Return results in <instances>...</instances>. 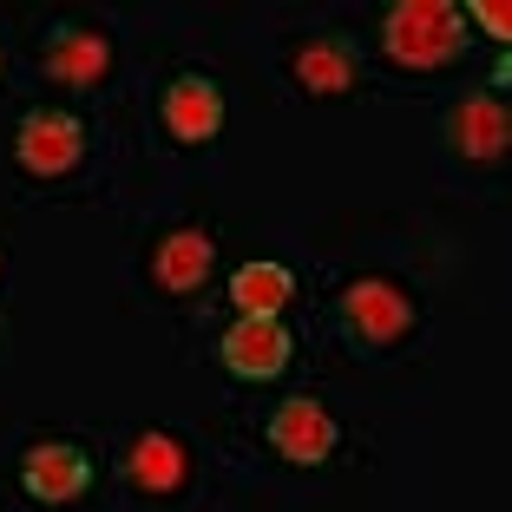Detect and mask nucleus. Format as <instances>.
Listing matches in <instances>:
<instances>
[{"mask_svg": "<svg viewBox=\"0 0 512 512\" xmlns=\"http://www.w3.org/2000/svg\"><path fill=\"white\" fill-rule=\"evenodd\" d=\"M217 263V243L204 237V230H171L165 243H158V256H151V276H158V289H171V296H191L204 276H211Z\"/></svg>", "mask_w": 512, "mask_h": 512, "instance_id": "obj_8", "label": "nucleus"}, {"mask_svg": "<svg viewBox=\"0 0 512 512\" xmlns=\"http://www.w3.org/2000/svg\"><path fill=\"white\" fill-rule=\"evenodd\" d=\"M289 355H296V342L276 316H237L224 329V368L237 381H276L289 368Z\"/></svg>", "mask_w": 512, "mask_h": 512, "instance_id": "obj_5", "label": "nucleus"}, {"mask_svg": "<svg viewBox=\"0 0 512 512\" xmlns=\"http://www.w3.org/2000/svg\"><path fill=\"white\" fill-rule=\"evenodd\" d=\"M460 20H473V27H486L493 40H506V33H512V7H506V0H473V7H467Z\"/></svg>", "mask_w": 512, "mask_h": 512, "instance_id": "obj_14", "label": "nucleus"}, {"mask_svg": "<svg viewBox=\"0 0 512 512\" xmlns=\"http://www.w3.org/2000/svg\"><path fill=\"white\" fill-rule=\"evenodd\" d=\"M342 329L362 348H388L414 329V302H407V289L381 283V276H362V283L342 289Z\"/></svg>", "mask_w": 512, "mask_h": 512, "instance_id": "obj_2", "label": "nucleus"}, {"mask_svg": "<svg viewBox=\"0 0 512 512\" xmlns=\"http://www.w3.org/2000/svg\"><path fill=\"white\" fill-rule=\"evenodd\" d=\"M381 46H388L394 66L434 73V66H453L467 53V20L453 0H394L388 20H381Z\"/></svg>", "mask_w": 512, "mask_h": 512, "instance_id": "obj_1", "label": "nucleus"}, {"mask_svg": "<svg viewBox=\"0 0 512 512\" xmlns=\"http://www.w3.org/2000/svg\"><path fill=\"white\" fill-rule=\"evenodd\" d=\"M184 473H191V460H184V447L171 434H138L132 453H125V480L138 493H178Z\"/></svg>", "mask_w": 512, "mask_h": 512, "instance_id": "obj_10", "label": "nucleus"}, {"mask_svg": "<svg viewBox=\"0 0 512 512\" xmlns=\"http://www.w3.org/2000/svg\"><path fill=\"white\" fill-rule=\"evenodd\" d=\"M289 289H296V276H289L283 263H243V270L230 276V302H237L243 316H276L289 302Z\"/></svg>", "mask_w": 512, "mask_h": 512, "instance_id": "obj_13", "label": "nucleus"}, {"mask_svg": "<svg viewBox=\"0 0 512 512\" xmlns=\"http://www.w3.org/2000/svg\"><path fill=\"white\" fill-rule=\"evenodd\" d=\"M335 440H342V427H335V414L316 394H296V401H283L270 414V447L283 453L289 467H322L335 453Z\"/></svg>", "mask_w": 512, "mask_h": 512, "instance_id": "obj_4", "label": "nucleus"}, {"mask_svg": "<svg viewBox=\"0 0 512 512\" xmlns=\"http://www.w3.org/2000/svg\"><path fill=\"white\" fill-rule=\"evenodd\" d=\"M296 79L316 92V99H342V92L355 86V46H348V40L302 46V53H296Z\"/></svg>", "mask_w": 512, "mask_h": 512, "instance_id": "obj_12", "label": "nucleus"}, {"mask_svg": "<svg viewBox=\"0 0 512 512\" xmlns=\"http://www.w3.org/2000/svg\"><path fill=\"white\" fill-rule=\"evenodd\" d=\"M106 66H112V40L106 33L73 27V33H60V40L46 46V73L60 79V86H92V79H106Z\"/></svg>", "mask_w": 512, "mask_h": 512, "instance_id": "obj_11", "label": "nucleus"}, {"mask_svg": "<svg viewBox=\"0 0 512 512\" xmlns=\"http://www.w3.org/2000/svg\"><path fill=\"white\" fill-rule=\"evenodd\" d=\"M20 486H27L40 506H66V499H79L92 486L86 447H73V440H40V447H27V453H20Z\"/></svg>", "mask_w": 512, "mask_h": 512, "instance_id": "obj_6", "label": "nucleus"}, {"mask_svg": "<svg viewBox=\"0 0 512 512\" xmlns=\"http://www.w3.org/2000/svg\"><path fill=\"white\" fill-rule=\"evenodd\" d=\"M447 138H453V151L460 158H499L506 151V138H512V125H506V106L499 99H460L453 106V119H447Z\"/></svg>", "mask_w": 512, "mask_h": 512, "instance_id": "obj_9", "label": "nucleus"}, {"mask_svg": "<svg viewBox=\"0 0 512 512\" xmlns=\"http://www.w3.org/2000/svg\"><path fill=\"white\" fill-rule=\"evenodd\" d=\"M14 158L33 178H66L86 158V125L73 112H27L20 132H14Z\"/></svg>", "mask_w": 512, "mask_h": 512, "instance_id": "obj_3", "label": "nucleus"}, {"mask_svg": "<svg viewBox=\"0 0 512 512\" xmlns=\"http://www.w3.org/2000/svg\"><path fill=\"white\" fill-rule=\"evenodd\" d=\"M165 132L178 138V145H211V138L224 132V92H217L204 73L171 79V92H165Z\"/></svg>", "mask_w": 512, "mask_h": 512, "instance_id": "obj_7", "label": "nucleus"}]
</instances>
